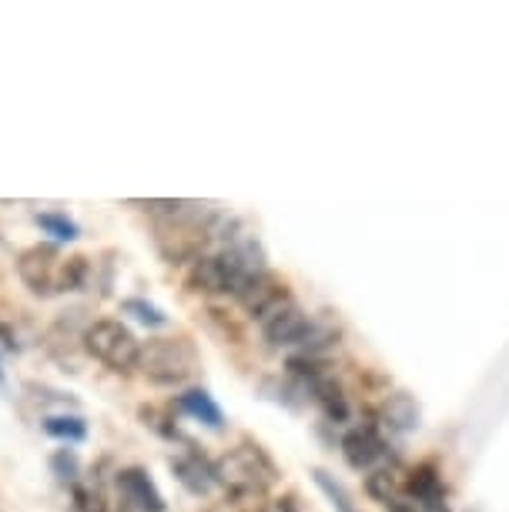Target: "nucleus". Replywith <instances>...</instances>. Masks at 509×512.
Here are the masks:
<instances>
[{"mask_svg":"<svg viewBox=\"0 0 509 512\" xmlns=\"http://www.w3.org/2000/svg\"><path fill=\"white\" fill-rule=\"evenodd\" d=\"M312 479H315V486H319V489L325 492V499L332 502V509H335V512H359V509H355L352 496H349V489H345L342 482H335V476H329L325 469H315V472H312Z\"/></svg>","mask_w":509,"mask_h":512,"instance_id":"dca6fc26","label":"nucleus"},{"mask_svg":"<svg viewBox=\"0 0 509 512\" xmlns=\"http://www.w3.org/2000/svg\"><path fill=\"white\" fill-rule=\"evenodd\" d=\"M258 512H299V509H295V499L288 496V499H275L272 506H265V509H258Z\"/></svg>","mask_w":509,"mask_h":512,"instance_id":"412c9836","label":"nucleus"},{"mask_svg":"<svg viewBox=\"0 0 509 512\" xmlns=\"http://www.w3.org/2000/svg\"><path fill=\"white\" fill-rule=\"evenodd\" d=\"M386 456V439L379 436V425L366 422V425H355L342 436V459L345 466L355 472H372V466Z\"/></svg>","mask_w":509,"mask_h":512,"instance_id":"423d86ee","label":"nucleus"},{"mask_svg":"<svg viewBox=\"0 0 509 512\" xmlns=\"http://www.w3.org/2000/svg\"><path fill=\"white\" fill-rule=\"evenodd\" d=\"M138 369L155 385H185L201 369V359L191 338H151L141 345Z\"/></svg>","mask_w":509,"mask_h":512,"instance_id":"7ed1b4c3","label":"nucleus"},{"mask_svg":"<svg viewBox=\"0 0 509 512\" xmlns=\"http://www.w3.org/2000/svg\"><path fill=\"white\" fill-rule=\"evenodd\" d=\"M88 258H64L57 245H34L17 258V275L34 295L51 298L61 292H78L88 282Z\"/></svg>","mask_w":509,"mask_h":512,"instance_id":"f257e3e1","label":"nucleus"},{"mask_svg":"<svg viewBox=\"0 0 509 512\" xmlns=\"http://www.w3.org/2000/svg\"><path fill=\"white\" fill-rule=\"evenodd\" d=\"M84 352L98 359L104 369L111 372H134L141 359V342L134 338L128 325L114 322V318H101L84 328Z\"/></svg>","mask_w":509,"mask_h":512,"instance_id":"20e7f679","label":"nucleus"},{"mask_svg":"<svg viewBox=\"0 0 509 512\" xmlns=\"http://www.w3.org/2000/svg\"><path fill=\"white\" fill-rule=\"evenodd\" d=\"M426 512H453V509H449L446 499H443V502H436V506H426Z\"/></svg>","mask_w":509,"mask_h":512,"instance_id":"b1692460","label":"nucleus"},{"mask_svg":"<svg viewBox=\"0 0 509 512\" xmlns=\"http://www.w3.org/2000/svg\"><path fill=\"white\" fill-rule=\"evenodd\" d=\"M121 312H124V315H131L138 325H148V328H165V325H168V315L161 312L158 305L144 302V298H124V302H121Z\"/></svg>","mask_w":509,"mask_h":512,"instance_id":"f3484780","label":"nucleus"},{"mask_svg":"<svg viewBox=\"0 0 509 512\" xmlns=\"http://www.w3.org/2000/svg\"><path fill=\"white\" fill-rule=\"evenodd\" d=\"M171 472H175V479L191 496H208L211 486H215V462H208L205 456H198V452L171 459Z\"/></svg>","mask_w":509,"mask_h":512,"instance_id":"9b49d317","label":"nucleus"},{"mask_svg":"<svg viewBox=\"0 0 509 512\" xmlns=\"http://www.w3.org/2000/svg\"><path fill=\"white\" fill-rule=\"evenodd\" d=\"M34 225L51 235L54 241H78L81 238V228L74 218H67L64 211H37L34 215Z\"/></svg>","mask_w":509,"mask_h":512,"instance_id":"4468645a","label":"nucleus"},{"mask_svg":"<svg viewBox=\"0 0 509 512\" xmlns=\"http://www.w3.org/2000/svg\"><path fill=\"white\" fill-rule=\"evenodd\" d=\"M44 432L51 439H61V442H84L88 439V422L81 415H47L41 422Z\"/></svg>","mask_w":509,"mask_h":512,"instance_id":"2eb2a0df","label":"nucleus"},{"mask_svg":"<svg viewBox=\"0 0 509 512\" xmlns=\"http://www.w3.org/2000/svg\"><path fill=\"white\" fill-rule=\"evenodd\" d=\"M0 385H4V369H0Z\"/></svg>","mask_w":509,"mask_h":512,"instance_id":"393cba45","label":"nucleus"},{"mask_svg":"<svg viewBox=\"0 0 509 512\" xmlns=\"http://www.w3.org/2000/svg\"><path fill=\"white\" fill-rule=\"evenodd\" d=\"M175 409L181 415H188V419H195L201 425H208V429H222L225 425V415L218 409V402L211 399L205 389H185L175 399Z\"/></svg>","mask_w":509,"mask_h":512,"instance_id":"f8f14e48","label":"nucleus"},{"mask_svg":"<svg viewBox=\"0 0 509 512\" xmlns=\"http://www.w3.org/2000/svg\"><path fill=\"white\" fill-rule=\"evenodd\" d=\"M396 472L392 469H372L366 476V496L382 502V506H389L392 499H396Z\"/></svg>","mask_w":509,"mask_h":512,"instance_id":"a211bd4d","label":"nucleus"},{"mask_svg":"<svg viewBox=\"0 0 509 512\" xmlns=\"http://www.w3.org/2000/svg\"><path fill=\"white\" fill-rule=\"evenodd\" d=\"M114 486H118V496L131 512H165V496L155 486V479L148 476V469L141 466L121 469Z\"/></svg>","mask_w":509,"mask_h":512,"instance_id":"0eeeda50","label":"nucleus"},{"mask_svg":"<svg viewBox=\"0 0 509 512\" xmlns=\"http://www.w3.org/2000/svg\"><path fill=\"white\" fill-rule=\"evenodd\" d=\"M389 512H416V502H402V499H392V502H389Z\"/></svg>","mask_w":509,"mask_h":512,"instance_id":"5701e85b","label":"nucleus"},{"mask_svg":"<svg viewBox=\"0 0 509 512\" xmlns=\"http://www.w3.org/2000/svg\"><path fill=\"white\" fill-rule=\"evenodd\" d=\"M74 512H111L108 509V502H104V496L98 489H91V486H74Z\"/></svg>","mask_w":509,"mask_h":512,"instance_id":"aec40b11","label":"nucleus"},{"mask_svg":"<svg viewBox=\"0 0 509 512\" xmlns=\"http://www.w3.org/2000/svg\"><path fill=\"white\" fill-rule=\"evenodd\" d=\"M188 288L198 295H235L238 282L222 262V255H198L188 268Z\"/></svg>","mask_w":509,"mask_h":512,"instance_id":"6e6552de","label":"nucleus"},{"mask_svg":"<svg viewBox=\"0 0 509 512\" xmlns=\"http://www.w3.org/2000/svg\"><path fill=\"white\" fill-rule=\"evenodd\" d=\"M278 469L272 456L255 446V442H242V446L228 449L222 459L215 462V482L235 499H255L265 496L275 486Z\"/></svg>","mask_w":509,"mask_h":512,"instance_id":"f03ea898","label":"nucleus"},{"mask_svg":"<svg viewBox=\"0 0 509 512\" xmlns=\"http://www.w3.org/2000/svg\"><path fill=\"white\" fill-rule=\"evenodd\" d=\"M238 302H242V308L248 315L262 322L268 312H275L278 305L288 302V285L282 282V278H275L272 272H262L258 278H252L242 292H238Z\"/></svg>","mask_w":509,"mask_h":512,"instance_id":"1a4fd4ad","label":"nucleus"},{"mask_svg":"<svg viewBox=\"0 0 509 512\" xmlns=\"http://www.w3.org/2000/svg\"><path fill=\"white\" fill-rule=\"evenodd\" d=\"M51 469H54V476H57V482H64V486H78L81 482V462H78V456H74L71 449H61L57 456L51 459Z\"/></svg>","mask_w":509,"mask_h":512,"instance_id":"6ab92c4d","label":"nucleus"},{"mask_svg":"<svg viewBox=\"0 0 509 512\" xmlns=\"http://www.w3.org/2000/svg\"><path fill=\"white\" fill-rule=\"evenodd\" d=\"M309 328H312V315L302 305H295L292 298L262 318V335L272 349H299L305 335H309Z\"/></svg>","mask_w":509,"mask_h":512,"instance_id":"39448f33","label":"nucleus"},{"mask_svg":"<svg viewBox=\"0 0 509 512\" xmlns=\"http://www.w3.org/2000/svg\"><path fill=\"white\" fill-rule=\"evenodd\" d=\"M406 496L416 499L422 509L426 506H436V502L446 499V486H443V476H439L436 466H416L406 476Z\"/></svg>","mask_w":509,"mask_h":512,"instance_id":"ddd939ff","label":"nucleus"},{"mask_svg":"<svg viewBox=\"0 0 509 512\" xmlns=\"http://www.w3.org/2000/svg\"><path fill=\"white\" fill-rule=\"evenodd\" d=\"M0 352H17V342L7 325H0Z\"/></svg>","mask_w":509,"mask_h":512,"instance_id":"4be33fe9","label":"nucleus"},{"mask_svg":"<svg viewBox=\"0 0 509 512\" xmlns=\"http://www.w3.org/2000/svg\"><path fill=\"white\" fill-rule=\"evenodd\" d=\"M422 422V409L419 402L412 399L409 392H392L382 399L379 405V425L396 436H406V432H416Z\"/></svg>","mask_w":509,"mask_h":512,"instance_id":"9d476101","label":"nucleus"}]
</instances>
